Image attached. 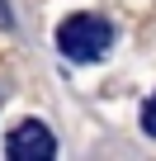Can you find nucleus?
Segmentation results:
<instances>
[{"instance_id":"2","label":"nucleus","mask_w":156,"mask_h":161,"mask_svg":"<svg viewBox=\"0 0 156 161\" xmlns=\"http://www.w3.org/2000/svg\"><path fill=\"white\" fill-rule=\"evenodd\" d=\"M5 156H10V161H52V156H57V137H52L38 119H24V123L5 137Z\"/></svg>"},{"instance_id":"3","label":"nucleus","mask_w":156,"mask_h":161,"mask_svg":"<svg viewBox=\"0 0 156 161\" xmlns=\"http://www.w3.org/2000/svg\"><path fill=\"white\" fill-rule=\"evenodd\" d=\"M142 133H147V137H156V95L142 104Z\"/></svg>"},{"instance_id":"1","label":"nucleus","mask_w":156,"mask_h":161,"mask_svg":"<svg viewBox=\"0 0 156 161\" xmlns=\"http://www.w3.org/2000/svg\"><path fill=\"white\" fill-rule=\"evenodd\" d=\"M114 47V24L104 14H71L57 24V52L66 62H100Z\"/></svg>"}]
</instances>
